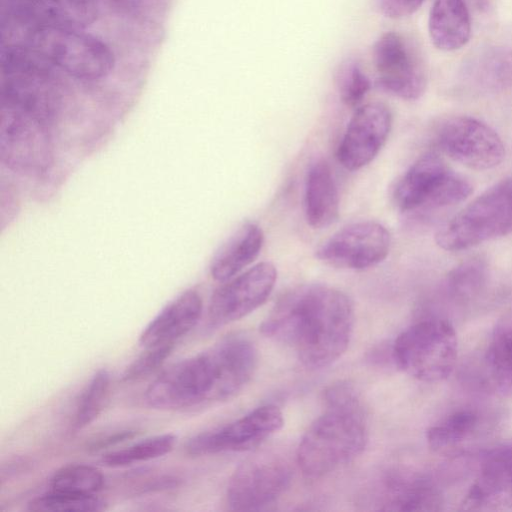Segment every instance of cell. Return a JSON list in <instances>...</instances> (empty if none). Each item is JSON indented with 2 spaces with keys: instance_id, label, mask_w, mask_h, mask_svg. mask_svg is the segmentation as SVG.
Segmentation results:
<instances>
[{
  "instance_id": "obj_10",
  "label": "cell",
  "mask_w": 512,
  "mask_h": 512,
  "mask_svg": "<svg viewBox=\"0 0 512 512\" xmlns=\"http://www.w3.org/2000/svg\"><path fill=\"white\" fill-rule=\"evenodd\" d=\"M283 424L284 418L279 407L263 405L221 428L192 437L186 450L193 456L246 451L259 446L280 430Z\"/></svg>"
},
{
  "instance_id": "obj_4",
  "label": "cell",
  "mask_w": 512,
  "mask_h": 512,
  "mask_svg": "<svg viewBox=\"0 0 512 512\" xmlns=\"http://www.w3.org/2000/svg\"><path fill=\"white\" fill-rule=\"evenodd\" d=\"M512 233V176L472 200L435 235L439 247L460 251Z\"/></svg>"
},
{
  "instance_id": "obj_13",
  "label": "cell",
  "mask_w": 512,
  "mask_h": 512,
  "mask_svg": "<svg viewBox=\"0 0 512 512\" xmlns=\"http://www.w3.org/2000/svg\"><path fill=\"white\" fill-rule=\"evenodd\" d=\"M390 246L391 236L383 225L362 221L337 231L317 250V257L338 268L363 270L382 262Z\"/></svg>"
},
{
  "instance_id": "obj_29",
  "label": "cell",
  "mask_w": 512,
  "mask_h": 512,
  "mask_svg": "<svg viewBox=\"0 0 512 512\" xmlns=\"http://www.w3.org/2000/svg\"><path fill=\"white\" fill-rule=\"evenodd\" d=\"M336 83L341 101L349 107L358 106L371 87L370 80L353 60H346L339 65Z\"/></svg>"
},
{
  "instance_id": "obj_30",
  "label": "cell",
  "mask_w": 512,
  "mask_h": 512,
  "mask_svg": "<svg viewBox=\"0 0 512 512\" xmlns=\"http://www.w3.org/2000/svg\"><path fill=\"white\" fill-rule=\"evenodd\" d=\"M174 346V344H170L145 348V352L124 370L121 380L123 382H134L150 375L169 357Z\"/></svg>"
},
{
  "instance_id": "obj_7",
  "label": "cell",
  "mask_w": 512,
  "mask_h": 512,
  "mask_svg": "<svg viewBox=\"0 0 512 512\" xmlns=\"http://www.w3.org/2000/svg\"><path fill=\"white\" fill-rule=\"evenodd\" d=\"M435 142L449 158L474 170L495 168L505 157V147L497 132L469 116L443 119L437 126Z\"/></svg>"
},
{
  "instance_id": "obj_16",
  "label": "cell",
  "mask_w": 512,
  "mask_h": 512,
  "mask_svg": "<svg viewBox=\"0 0 512 512\" xmlns=\"http://www.w3.org/2000/svg\"><path fill=\"white\" fill-rule=\"evenodd\" d=\"M458 80L474 93L497 94L512 86V49L488 45L473 51L460 66Z\"/></svg>"
},
{
  "instance_id": "obj_31",
  "label": "cell",
  "mask_w": 512,
  "mask_h": 512,
  "mask_svg": "<svg viewBox=\"0 0 512 512\" xmlns=\"http://www.w3.org/2000/svg\"><path fill=\"white\" fill-rule=\"evenodd\" d=\"M378 11L385 17L399 19L416 12L425 0H375Z\"/></svg>"
},
{
  "instance_id": "obj_33",
  "label": "cell",
  "mask_w": 512,
  "mask_h": 512,
  "mask_svg": "<svg viewBox=\"0 0 512 512\" xmlns=\"http://www.w3.org/2000/svg\"><path fill=\"white\" fill-rule=\"evenodd\" d=\"M475 7L482 11H488L492 5L493 0H471Z\"/></svg>"
},
{
  "instance_id": "obj_8",
  "label": "cell",
  "mask_w": 512,
  "mask_h": 512,
  "mask_svg": "<svg viewBox=\"0 0 512 512\" xmlns=\"http://www.w3.org/2000/svg\"><path fill=\"white\" fill-rule=\"evenodd\" d=\"M276 279L275 266L270 262H261L225 281L210 299L207 313L209 325L221 327L256 310L271 294Z\"/></svg>"
},
{
  "instance_id": "obj_21",
  "label": "cell",
  "mask_w": 512,
  "mask_h": 512,
  "mask_svg": "<svg viewBox=\"0 0 512 512\" xmlns=\"http://www.w3.org/2000/svg\"><path fill=\"white\" fill-rule=\"evenodd\" d=\"M263 242L264 234L257 224H243L212 258L210 264L212 278L225 282L237 275L258 256Z\"/></svg>"
},
{
  "instance_id": "obj_32",
  "label": "cell",
  "mask_w": 512,
  "mask_h": 512,
  "mask_svg": "<svg viewBox=\"0 0 512 512\" xmlns=\"http://www.w3.org/2000/svg\"><path fill=\"white\" fill-rule=\"evenodd\" d=\"M135 435H137V432L133 430L121 431L111 436H108L105 439L99 440L96 444L92 446V449H102L106 446H111L124 440L133 438Z\"/></svg>"
},
{
  "instance_id": "obj_27",
  "label": "cell",
  "mask_w": 512,
  "mask_h": 512,
  "mask_svg": "<svg viewBox=\"0 0 512 512\" xmlns=\"http://www.w3.org/2000/svg\"><path fill=\"white\" fill-rule=\"evenodd\" d=\"M110 389V374L102 368L94 373L86 385L77 405L74 427L83 429L102 412Z\"/></svg>"
},
{
  "instance_id": "obj_23",
  "label": "cell",
  "mask_w": 512,
  "mask_h": 512,
  "mask_svg": "<svg viewBox=\"0 0 512 512\" xmlns=\"http://www.w3.org/2000/svg\"><path fill=\"white\" fill-rule=\"evenodd\" d=\"M488 282L489 269L485 259L471 257L446 274L441 284V292L447 301L455 305H469L484 294Z\"/></svg>"
},
{
  "instance_id": "obj_1",
  "label": "cell",
  "mask_w": 512,
  "mask_h": 512,
  "mask_svg": "<svg viewBox=\"0 0 512 512\" xmlns=\"http://www.w3.org/2000/svg\"><path fill=\"white\" fill-rule=\"evenodd\" d=\"M353 326L354 307L345 293L326 285L308 284L283 295L260 330L290 348L307 368L320 369L344 354Z\"/></svg>"
},
{
  "instance_id": "obj_19",
  "label": "cell",
  "mask_w": 512,
  "mask_h": 512,
  "mask_svg": "<svg viewBox=\"0 0 512 512\" xmlns=\"http://www.w3.org/2000/svg\"><path fill=\"white\" fill-rule=\"evenodd\" d=\"M304 211L307 223L314 229L326 228L338 217V190L332 170L325 160L314 162L308 170Z\"/></svg>"
},
{
  "instance_id": "obj_25",
  "label": "cell",
  "mask_w": 512,
  "mask_h": 512,
  "mask_svg": "<svg viewBox=\"0 0 512 512\" xmlns=\"http://www.w3.org/2000/svg\"><path fill=\"white\" fill-rule=\"evenodd\" d=\"M104 485V476L96 467L71 464L57 470L49 481V490L64 494L92 496Z\"/></svg>"
},
{
  "instance_id": "obj_11",
  "label": "cell",
  "mask_w": 512,
  "mask_h": 512,
  "mask_svg": "<svg viewBox=\"0 0 512 512\" xmlns=\"http://www.w3.org/2000/svg\"><path fill=\"white\" fill-rule=\"evenodd\" d=\"M290 480V468L279 458L248 460L237 467L229 480L227 505L234 511L259 509L281 496Z\"/></svg>"
},
{
  "instance_id": "obj_2",
  "label": "cell",
  "mask_w": 512,
  "mask_h": 512,
  "mask_svg": "<svg viewBox=\"0 0 512 512\" xmlns=\"http://www.w3.org/2000/svg\"><path fill=\"white\" fill-rule=\"evenodd\" d=\"M257 362L250 339L228 335L166 368L146 389L145 402L156 409L180 410L228 400L251 380Z\"/></svg>"
},
{
  "instance_id": "obj_20",
  "label": "cell",
  "mask_w": 512,
  "mask_h": 512,
  "mask_svg": "<svg viewBox=\"0 0 512 512\" xmlns=\"http://www.w3.org/2000/svg\"><path fill=\"white\" fill-rule=\"evenodd\" d=\"M483 425L484 418L480 411L475 408H460L431 425L426 432V441L435 453H460L476 440Z\"/></svg>"
},
{
  "instance_id": "obj_18",
  "label": "cell",
  "mask_w": 512,
  "mask_h": 512,
  "mask_svg": "<svg viewBox=\"0 0 512 512\" xmlns=\"http://www.w3.org/2000/svg\"><path fill=\"white\" fill-rule=\"evenodd\" d=\"M379 497V509L385 511H437L443 503L440 491L429 479L408 472L386 477Z\"/></svg>"
},
{
  "instance_id": "obj_28",
  "label": "cell",
  "mask_w": 512,
  "mask_h": 512,
  "mask_svg": "<svg viewBox=\"0 0 512 512\" xmlns=\"http://www.w3.org/2000/svg\"><path fill=\"white\" fill-rule=\"evenodd\" d=\"M106 502L97 497L64 494L48 491L45 494L32 499L28 503V509L36 512L57 511H102L106 508Z\"/></svg>"
},
{
  "instance_id": "obj_26",
  "label": "cell",
  "mask_w": 512,
  "mask_h": 512,
  "mask_svg": "<svg viewBox=\"0 0 512 512\" xmlns=\"http://www.w3.org/2000/svg\"><path fill=\"white\" fill-rule=\"evenodd\" d=\"M177 437L166 433L141 440L129 447L108 452L102 458L103 463L110 467H122L138 462L149 461L171 452Z\"/></svg>"
},
{
  "instance_id": "obj_17",
  "label": "cell",
  "mask_w": 512,
  "mask_h": 512,
  "mask_svg": "<svg viewBox=\"0 0 512 512\" xmlns=\"http://www.w3.org/2000/svg\"><path fill=\"white\" fill-rule=\"evenodd\" d=\"M202 298L188 289L169 302L144 328L139 337L143 348L176 344L198 323L202 314Z\"/></svg>"
},
{
  "instance_id": "obj_14",
  "label": "cell",
  "mask_w": 512,
  "mask_h": 512,
  "mask_svg": "<svg viewBox=\"0 0 512 512\" xmlns=\"http://www.w3.org/2000/svg\"><path fill=\"white\" fill-rule=\"evenodd\" d=\"M391 126L392 115L385 104L372 102L358 107L338 146L340 164L350 171L369 164L385 144Z\"/></svg>"
},
{
  "instance_id": "obj_22",
  "label": "cell",
  "mask_w": 512,
  "mask_h": 512,
  "mask_svg": "<svg viewBox=\"0 0 512 512\" xmlns=\"http://www.w3.org/2000/svg\"><path fill=\"white\" fill-rule=\"evenodd\" d=\"M428 29L433 45L442 51L465 46L471 36V19L463 0H435L429 14Z\"/></svg>"
},
{
  "instance_id": "obj_24",
  "label": "cell",
  "mask_w": 512,
  "mask_h": 512,
  "mask_svg": "<svg viewBox=\"0 0 512 512\" xmlns=\"http://www.w3.org/2000/svg\"><path fill=\"white\" fill-rule=\"evenodd\" d=\"M487 385L498 394L512 397V324L492 335L483 361Z\"/></svg>"
},
{
  "instance_id": "obj_9",
  "label": "cell",
  "mask_w": 512,
  "mask_h": 512,
  "mask_svg": "<svg viewBox=\"0 0 512 512\" xmlns=\"http://www.w3.org/2000/svg\"><path fill=\"white\" fill-rule=\"evenodd\" d=\"M45 124L28 113L1 106V160L16 170L46 169L51 161V145Z\"/></svg>"
},
{
  "instance_id": "obj_3",
  "label": "cell",
  "mask_w": 512,
  "mask_h": 512,
  "mask_svg": "<svg viewBox=\"0 0 512 512\" xmlns=\"http://www.w3.org/2000/svg\"><path fill=\"white\" fill-rule=\"evenodd\" d=\"M324 412L301 438L297 464L309 478H320L359 456L368 442L367 413L355 388L336 383L324 392Z\"/></svg>"
},
{
  "instance_id": "obj_6",
  "label": "cell",
  "mask_w": 512,
  "mask_h": 512,
  "mask_svg": "<svg viewBox=\"0 0 512 512\" xmlns=\"http://www.w3.org/2000/svg\"><path fill=\"white\" fill-rule=\"evenodd\" d=\"M473 191L470 181L451 169L436 153L419 157L394 189V201L403 212L441 209L464 201Z\"/></svg>"
},
{
  "instance_id": "obj_15",
  "label": "cell",
  "mask_w": 512,
  "mask_h": 512,
  "mask_svg": "<svg viewBox=\"0 0 512 512\" xmlns=\"http://www.w3.org/2000/svg\"><path fill=\"white\" fill-rule=\"evenodd\" d=\"M464 510L512 508V443L486 451L462 502Z\"/></svg>"
},
{
  "instance_id": "obj_12",
  "label": "cell",
  "mask_w": 512,
  "mask_h": 512,
  "mask_svg": "<svg viewBox=\"0 0 512 512\" xmlns=\"http://www.w3.org/2000/svg\"><path fill=\"white\" fill-rule=\"evenodd\" d=\"M373 57L378 73L376 85L380 89L404 100H416L424 94V68L400 34L384 33L374 45Z\"/></svg>"
},
{
  "instance_id": "obj_5",
  "label": "cell",
  "mask_w": 512,
  "mask_h": 512,
  "mask_svg": "<svg viewBox=\"0 0 512 512\" xmlns=\"http://www.w3.org/2000/svg\"><path fill=\"white\" fill-rule=\"evenodd\" d=\"M392 356L403 372L418 381H443L456 366L457 334L454 327L444 319L419 321L396 338Z\"/></svg>"
}]
</instances>
